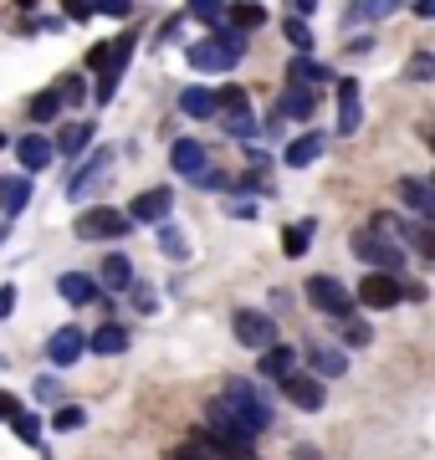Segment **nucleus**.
I'll return each instance as SVG.
<instances>
[{
	"label": "nucleus",
	"instance_id": "473e14b6",
	"mask_svg": "<svg viewBox=\"0 0 435 460\" xmlns=\"http://www.w3.org/2000/svg\"><path fill=\"white\" fill-rule=\"evenodd\" d=\"M62 108H67V102H62V93H57V87H47V93H36V98L26 102V113H31L36 123H51Z\"/></svg>",
	"mask_w": 435,
	"mask_h": 460
},
{
	"label": "nucleus",
	"instance_id": "a211bd4d",
	"mask_svg": "<svg viewBox=\"0 0 435 460\" xmlns=\"http://www.w3.org/2000/svg\"><path fill=\"white\" fill-rule=\"evenodd\" d=\"M16 159H21V169H26V174H36V169H47L51 159H57V144H47L41 133H26V138L16 144Z\"/></svg>",
	"mask_w": 435,
	"mask_h": 460
},
{
	"label": "nucleus",
	"instance_id": "ddd939ff",
	"mask_svg": "<svg viewBox=\"0 0 435 460\" xmlns=\"http://www.w3.org/2000/svg\"><path fill=\"white\" fill-rule=\"evenodd\" d=\"M83 348H87V332L67 323V328H57V332L47 338V358L57 363V368H67V363L83 358Z\"/></svg>",
	"mask_w": 435,
	"mask_h": 460
},
{
	"label": "nucleus",
	"instance_id": "e433bc0d",
	"mask_svg": "<svg viewBox=\"0 0 435 460\" xmlns=\"http://www.w3.org/2000/svg\"><path fill=\"white\" fill-rule=\"evenodd\" d=\"M11 429H16V440H21V445H41V420H36V414L21 410L16 420H11Z\"/></svg>",
	"mask_w": 435,
	"mask_h": 460
},
{
	"label": "nucleus",
	"instance_id": "09e8293b",
	"mask_svg": "<svg viewBox=\"0 0 435 460\" xmlns=\"http://www.w3.org/2000/svg\"><path fill=\"white\" fill-rule=\"evenodd\" d=\"M16 394H0V420H16Z\"/></svg>",
	"mask_w": 435,
	"mask_h": 460
},
{
	"label": "nucleus",
	"instance_id": "c03bdc74",
	"mask_svg": "<svg viewBox=\"0 0 435 460\" xmlns=\"http://www.w3.org/2000/svg\"><path fill=\"white\" fill-rule=\"evenodd\" d=\"M62 11H67L72 21H87L93 11H98V0H62Z\"/></svg>",
	"mask_w": 435,
	"mask_h": 460
},
{
	"label": "nucleus",
	"instance_id": "9d476101",
	"mask_svg": "<svg viewBox=\"0 0 435 460\" xmlns=\"http://www.w3.org/2000/svg\"><path fill=\"white\" fill-rule=\"evenodd\" d=\"M169 164H174V174H184V180H205V174H210V148L195 144V138H180V144H169Z\"/></svg>",
	"mask_w": 435,
	"mask_h": 460
},
{
	"label": "nucleus",
	"instance_id": "4468645a",
	"mask_svg": "<svg viewBox=\"0 0 435 460\" xmlns=\"http://www.w3.org/2000/svg\"><path fill=\"white\" fill-rule=\"evenodd\" d=\"M108 169H113V154H108V148H98V154H93V159H87V164H83V169H77V174L67 180V190H62V195H67V199L93 195V184H98L102 174H108Z\"/></svg>",
	"mask_w": 435,
	"mask_h": 460
},
{
	"label": "nucleus",
	"instance_id": "c85d7f7f",
	"mask_svg": "<svg viewBox=\"0 0 435 460\" xmlns=\"http://www.w3.org/2000/svg\"><path fill=\"white\" fill-rule=\"evenodd\" d=\"M226 21H231L235 31H256V26H267V5L262 0H235Z\"/></svg>",
	"mask_w": 435,
	"mask_h": 460
},
{
	"label": "nucleus",
	"instance_id": "2eb2a0df",
	"mask_svg": "<svg viewBox=\"0 0 435 460\" xmlns=\"http://www.w3.org/2000/svg\"><path fill=\"white\" fill-rule=\"evenodd\" d=\"M282 394L297 404V410H307V414H318L323 404H328V394H323V378H307V374H292L282 384Z\"/></svg>",
	"mask_w": 435,
	"mask_h": 460
},
{
	"label": "nucleus",
	"instance_id": "58836bf2",
	"mask_svg": "<svg viewBox=\"0 0 435 460\" xmlns=\"http://www.w3.org/2000/svg\"><path fill=\"white\" fill-rule=\"evenodd\" d=\"M220 108H226V113H246V87H220Z\"/></svg>",
	"mask_w": 435,
	"mask_h": 460
},
{
	"label": "nucleus",
	"instance_id": "393cba45",
	"mask_svg": "<svg viewBox=\"0 0 435 460\" xmlns=\"http://www.w3.org/2000/svg\"><path fill=\"white\" fill-rule=\"evenodd\" d=\"M277 113H282V118H313V113H318V93H313V87H292V83H287Z\"/></svg>",
	"mask_w": 435,
	"mask_h": 460
},
{
	"label": "nucleus",
	"instance_id": "a18cd8bd",
	"mask_svg": "<svg viewBox=\"0 0 435 460\" xmlns=\"http://www.w3.org/2000/svg\"><path fill=\"white\" fill-rule=\"evenodd\" d=\"M129 292H134V307H138V313H154V307H159V296H154L149 287H138V281H134Z\"/></svg>",
	"mask_w": 435,
	"mask_h": 460
},
{
	"label": "nucleus",
	"instance_id": "39448f33",
	"mask_svg": "<svg viewBox=\"0 0 435 460\" xmlns=\"http://www.w3.org/2000/svg\"><path fill=\"white\" fill-rule=\"evenodd\" d=\"M404 296H410V281H400L395 271H368L359 281V302H364L368 313H385V307H400Z\"/></svg>",
	"mask_w": 435,
	"mask_h": 460
},
{
	"label": "nucleus",
	"instance_id": "79ce46f5",
	"mask_svg": "<svg viewBox=\"0 0 435 460\" xmlns=\"http://www.w3.org/2000/svg\"><path fill=\"white\" fill-rule=\"evenodd\" d=\"M368 338H374V332H368V323H343V343H349V348H364Z\"/></svg>",
	"mask_w": 435,
	"mask_h": 460
},
{
	"label": "nucleus",
	"instance_id": "f3484780",
	"mask_svg": "<svg viewBox=\"0 0 435 460\" xmlns=\"http://www.w3.org/2000/svg\"><path fill=\"white\" fill-rule=\"evenodd\" d=\"M287 83L292 87H323V83H333V72H328V66L318 62V57H292V62H287Z\"/></svg>",
	"mask_w": 435,
	"mask_h": 460
},
{
	"label": "nucleus",
	"instance_id": "1a4fd4ad",
	"mask_svg": "<svg viewBox=\"0 0 435 460\" xmlns=\"http://www.w3.org/2000/svg\"><path fill=\"white\" fill-rule=\"evenodd\" d=\"M231 328H235V338L246 348H277V323H271V313H252V307H241V313L231 317Z\"/></svg>",
	"mask_w": 435,
	"mask_h": 460
},
{
	"label": "nucleus",
	"instance_id": "2f4dec72",
	"mask_svg": "<svg viewBox=\"0 0 435 460\" xmlns=\"http://www.w3.org/2000/svg\"><path fill=\"white\" fill-rule=\"evenodd\" d=\"M313 220H297V226H287L282 230V251L287 256H292V261H297V256H307V246H313Z\"/></svg>",
	"mask_w": 435,
	"mask_h": 460
},
{
	"label": "nucleus",
	"instance_id": "ea45409f",
	"mask_svg": "<svg viewBox=\"0 0 435 460\" xmlns=\"http://www.w3.org/2000/svg\"><path fill=\"white\" fill-rule=\"evenodd\" d=\"M83 420H87V414L77 410V404H62V410H57V420H51V425H57V429H62V435H67V429H77V425H83Z\"/></svg>",
	"mask_w": 435,
	"mask_h": 460
},
{
	"label": "nucleus",
	"instance_id": "f8f14e48",
	"mask_svg": "<svg viewBox=\"0 0 435 460\" xmlns=\"http://www.w3.org/2000/svg\"><path fill=\"white\" fill-rule=\"evenodd\" d=\"M395 190H400V199L415 210V220H431V226H435V180H415V174H404Z\"/></svg>",
	"mask_w": 435,
	"mask_h": 460
},
{
	"label": "nucleus",
	"instance_id": "423d86ee",
	"mask_svg": "<svg viewBox=\"0 0 435 460\" xmlns=\"http://www.w3.org/2000/svg\"><path fill=\"white\" fill-rule=\"evenodd\" d=\"M129 226H134V220H129V215L123 210H113V205H93V210H83L77 215V235H83V241H118V235H129Z\"/></svg>",
	"mask_w": 435,
	"mask_h": 460
},
{
	"label": "nucleus",
	"instance_id": "9b49d317",
	"mask_svg": "<svg viewBox=\"0 0 435 460\" xmlns=\"http://www.w3.org/2000/svg\"><path fill=\"white\" fill-rule=\"evenodd\" d=\"M169 210H174V195H169V190H144V195H134V205H129V220H138V226H164Z\"/></svg>",
	"mask_w": 435,
	"mask_h": 460
},
{
	"label": "nucleus",
	"instance_id": "8fccbe9b",
	"mask_svg": "<svg viewBox=\"0 0 435 460\" xmlns=\"http://www.w3.org/2000/svg\"><path fill=\"white\" fill-rule=\"evenodd\" d=\"M415 16L420 21H435V0H415Z\"/></svg>",
	"mask_w": 435,
	"mask_h": 460
},
{
	"label": "nucleus",
	"instance_id": "72a5a7b5",
	"mask_svg": "<svg viewBox=\"0 0 435 460\" xmlns=\"http://www.w3.org/2000/svg\"><path fill=\"white\" fill-rule=\"evenodd\" d=\"M287 41H292V47L302 51V57H307V51H313V26H307V16H287Z\"/></svg>",
	"mask_w": 435,
	"mask_h": 460
},
{
	"label": "nucleus",
	"instance_id": "5fc2aeb1",
	"mask_svg": "<svg viewBox=\"0 0 435 460\" xmlns=\"http://www.w3.org/2000/svg\"><path fill=\"white\" fill-rule=\"evenodd\" d=\"M0 144H5V138H0Z\"/></svg>",
	"mask_w": 435,
	"mask_h": 460
},
{
	"label": "nucleus",
	"instance_id": "864d4df0",
	"mask_svg": "<svg viewBox=\"0 0 435 460\" xmlns=\"http://www.w3.org/2000/svg\"><path fill=\"white\" fill-rule=\"evenodd\" d=\"M21 5H36V0H21Z\"/></svg>",
	"mask_w": 435,
	"mask_h": 460
},
{
	"label": "nucleus",
	"instance_id": "a19ab883",
	"mask_svg": "<svg viewBox=\"0 0 435 460\" xmlns=\"http://www.w3.org/2000/svg\"><path fill=\"white\" fill-rule=\"evenodd\" d=\"M57 93H62V102H83L87 83H83V77H62V83H57Z\"/></svg>",
	"mask_w": 435,
	"mask_h": 460
},
{
	"label": "nucleus",
	"instance_id": "4c0bfd02",
	"mask_svg": "<svg viewBox=\"0 0 435 460\" xmlns=\"http://www.w3.org/2000/svg\"><path fill=\"white\" fill-rule=\"evenodd\" d=\"M226 133H235V138H252V133H256L252 108H246V113H226Z\"/></svg>",
	"mask_w": 435,
	"mask_h": 460
},
{
	"label": "nucleus",
	"instance_id": "6ab92c4d",
	"mask_svg": "<svg viewBox=\"0 0 435 460\" xmlns=\"http://www.w3.org/2000/svg\"><path fill=\"white\" fill-rule=\"evenodd\" d=\"M87 348H93L98 358H118V353H129V328H123V323H102V328L87 338Z\"/></svg>",
	"mask_w": 435,
	"mask_h": 460
},
{
	"label": "nucleus",
	"instance_id": "5701e85b",
	"mask_svg": "<svg viewBox=\"0 0 435 460\" xmlns=\"http://www.w3.org/2000/svg\"><path fill=\"white\" fill-rule=\"evenodd\" d=\"M180 113L184 118H216L220 113V93H210V87H184L180 93Z\"/></svg>",
	"mask_w": 435,
	"mask_h": 460
},
{
	"label": "nucleus",
	"instance_id": "b1692460",
	"mask_svg": "<svg viewBox=\"0 0 435 460\" xmlns=\"http://www.w3.org/2000/svg\"><path fill=\"white\" fill-rule=\"evenodd\" d=\"M297 374V353L287 343H277V348H267L262 353V378H277V384H287V378Z\"/></svg>",
	"mask_w": 435,
	"mask_h": 460
},
{
	"label": "nucleus",
	"instance_id": "f257e3e1",
	"mask_svg": "<svg viewBox=\"0 0 435 460\" xmlns=\"http://www.w3.org/2000/svg\"><path fill=\"white\" fill-rule=\"evenodd\" d=\"M134 47H138V31L129 26V31H118L113 41H98V47L87 51V72H98V102H113V93H118V83H123V66H129Z\"/></svg>",
	"mask_w": 435,
	"mask_h": 460
},
{
	"label": "nucleus",
	"instance_id": "7c9ffc66",
	"mask_svg": "<svg viewBox=\"0 0 435 460\" xmlns=\"http://www.w3.org/2000/svg\"><path fill=\"white\" fill-rule=\"evenodd\" d=\"M184 11L200 21V26H210V31H220V26H226V16H231V5H226V0H190Z\"/></svg>",
	"mask_w": 435,
	"mask_h": 460
},
{
	"label": "nucleus",
	"instance_id": "4be33fe9",
	"mask_svg": "<svg viewBox=\"0 0 435 460\" xmlns=\"http://www.w3.org/2000/svg\"><path fill=\"white\" fill-rule=\"evenodd\" d=\"M57 292L67 296L72 307H87V302H98V281L83 277V271H62V277H57Z\"/></svg>",
	"mask_w": 435,
	"mask_h": 460
},
{
	"label": "nucleus",
	"instance_id": "aec40b11",
	"mask_svg": "<svg viewBox=\"0 0 435 460\" xmlns=\"http://www.w3.org/2000/svg\"><path fill=\"white\" fill-rule=\"evenodd\" d=\"M323 133H302V138H292L287 144V154H282V164L287 169H307V164H318V154H323Z\"/></svg>",
	"mask_w": 435,
	"mask_h": 460
},
{
	"label": "nucleus",
	"instance_id": "20e7f679",
	"mask_svg": "<svg viewBox=\"0 0 435 460\" xmlns=\"http://www.w3.org/2000/svg\"><path fill=\"white\" fill-rule=\"evenodd\" d=\"M349 251L368 266V271H395V277L404 271V246H400V241H389L379 226L353 230V235H349Z\"/></svg>",
	"mask_w": 435,
	"mask_h": 460
},
{
	"label": "nucleus",
	"instance_id": "de8ad7c7",
	"mask_svg": "<svg viewBox=\"0 0 435 460\" xmlns=\"http://www.w3.org/2000/svg\"><path fill=\"white\" fill-rule=\"evenodd\" d=\"M11 313H16V287L5 281V287H0V323H5Z\"/></svg>",
	"mask_w": 435,
	"mask_h": 460
},
{
	"label": "nucleus",
	"instance_id": "37998d69",
	"mask_svg": "<svg viewBox=\"0 0 435 460\" xmlns=\"http://www.w3.org/2000/svg\"><path fill=\"white\" fill-rule=\"evenodd\" d=\"M36 399H41V404H57V399H62V384H57V378H36Z\"/></svg>",
	"mask_w": 435,
	"mask_h": 460
},
{
	"label": "nucleus",
	"instance_id": "0eeeda50",
	"mask_svg": "<svg viewBox=\"0 0 435 460\" xmlns=\"http://www.w3.org/2000/svg\"><path fill=\"white\" fill-rule=\"evenodd\" d=\"M307 302H313L318 313H328L333 323H353V296L343 292L338 277H313L307 281Z\"/></svg>",
	"mask_w": 435,
	"mask_h": 460
},
{
	"label": "nucleus",
	"instance_id": "3c124183",
	"mask_svg": "<svg viewBox=\"0 0 435 460\" xmlns=\"http://www.w3.org/2000/svg\"><path fill=\"white\" fill-rule=\"evenodd\" d=\"M318 11V0H297V16H313Z\"/></svg>",
	"mask_w": 435,
	"mask_h": 460
},
{
	"label": "nucleus",
	"instance_id": "7ed1b4c3",
	"mask_svg": "<svg viewBox=\"0 0 435 460\" xmlns=\"http://www.w3.org/2000/svg\"><path fill=\"white\" fill-rule=\"evenodd\" d=\"M220 404L241 420V425L252 429V435H262V429L271 425V399L256 389L252 378H226V389H220Z\"/></svg>",
	"mask_w": 435,
	"mask_h": 460
},
{
	"label": "nucleus",
	"instance_id": "dca6fc26",
	"mask_svg": "<svg viewBox=\"0 0 435 460\" xmlns=\"http://www.w3.org/2000/svg\"><path fill=\"white\" fill-rule=\"evenodd\" d=\"M359 123H364V108H359V83H353V77H338V133L349 138V133H359Z\"/></svg>",
	"mask_w": 435,
	"mask_h": 460
},
{
	"label": "nucleus",
	"instance_id": "412c9836",
	"mask_svg": "<svg viewBox=\"0 0 435 460\" xmlns=\"http://www.w3.org/2000/svg\"><path fill=\"white\" fill-rule=\"evenodd\" d=\"M26 205H31V174H11V180H0V210H5V220L21 215Z\"/></svg>",
	"mask_w": 435,
	"mask_h": 460
},
{
	"label": "nucleus",
	"instance_id": "49530a36",
	"mask_svg": "<svg viewBox=\"0 0 435 460\" xmlns=\"http://www.w3.org/2000/svg\"><path fill=\"white\" fill-rule=\"evenodd\" d=\"M98 11H102V16H118V21H123L129 11H134V0H98Z\"/></svg>",
	"mask_w": 435,
	"mask_h": 460
},
{
	"label": "nucleus",
	"instance_id": "bb28decb",
	"mask_svg": "<svg viewBox=\"0 0 435 460\" xmlns=\"http://www.w3.org/2000/svg\"><path fill=\"white\" fill-rule=\"evenodd\" d=\"M307 358H313V368H318V378H338V374H349V353H343V348L313 343V348H307Z\"/></svg>",
	"mask_w": 435,
	"mask_h": 460
},
{
	"label": "nucleus",
	"instance_id": "603ef678",
	"mask_svg": "<svg viewBox=\"0 0 435 460\" xmlns=\"http://www.w3.org/2000/svg\"><path fill=\"white\" fill-rule=\"evenodd\" d=\"M431 148H435V128H431Z\"/></svg>",
	"mask_w": 435,
	"mask_h": 460
},
{
	"label": "nucleus",
	"instance_id": "a878e982",
	"mask_svg": "<svg viewBox=\"0 0 435 460\" xmlns=\"http://www.w3.org/2000/svg\"><path fill=\"white\" fill-rule=\"evenodd\" d=\"M404 0H353L349 5V16H343V26H364V21H385L395 16Z\"/></svg>",
	"mask_w": 435,
	"mask_h": 460
},
{
	"label": "nucleus",
	"instance_id": "c756f323",
	"mask_svg": "<svg viewBox=\"0 0 435 460\" xmlns=\"http://www.w3.org/2000/svg\"><path fill=\"white\" fill-rule=\"evenodd\" d=\"M98 271H102V281H108V292H129V287H134V261H129V256H108Z\"/></svg>",
	"mask_w": 435,
	"mask_h": 460
},
{
	"label": "nucleus",
	"instance_id": "6e6552de",
	"mask_svg": "<svg viewBox=\"0 0 435 460\" xmlns=\"http://www.w3.org/2000/svg\"><path fill=\"white\" fill-rule=\"evenodd\" d=\"M374 226L395 230L410 251H420L425 261H435V226H431V220H395V215H374Z\"/></svg>",
	"mask_w": 435,
	"mask_h": 460
},
{
	"label": "nucleus",
	"instance_id": "cd10ccee",
	"mask_svg": "<svg viewBox=\"0 0 435 460\" xmlns=\"http://www.w3.org/2000/svg\"><path fill=\"white\" fill-rule=\"evenodd\" d=\"M87 144H93V123H62V133H57V154L62 159H77Z\"/></svg>",
	"mask_w": 435,
	"mask_h": 460
},
{
	"label": "nucleus",
	"instance_id": "c9c22d12",
	"mask_svg": "<svg viewBox=\"0 0 435 460\" xmlns=\"http://www.w3.org/2000/svg\"><path fill=\"white\" fill-rule=\"evenodd\" d=\"M159 246H164V256H174V261H184L190 256V246H184V235H180V226H159Z\"/></svg>",
	"mask_w": 435,
	"mask_h": 460
},
{
	"label": "nucleus",
	"instance_id": "f704fd0d",
	"mask_svg": "<svg viewBox=\"0 0 435 460\" xmlns=\"http://www.w3.org/2000/svg\"><path fill=\"white\" fill-rule=\"evenodd\" d=\"M404 77H410V83H435V57L431 51H415V57L404 62Z\"/></svg>",
	"mask_w": 435,
	"mask_h": 460
},
{
	"label": "nucleus",
	"instance_id": "f03ea898",
	"mask_svg": "<svg viewBox=\"0 0 435 460\" xmlns=\"http://www.w3.org/2000/svg\"><path fill=\"white\" fill-rule=\"evenodd\" d=\"M241 51H246V31H235L231 21H226L220 31H210L205 41H195V47L184 51V62L195 66V72H231L241 62Z\"/></svg>",
	"mask_w": 435,
	"mask_h": 460
}]
</instances>
